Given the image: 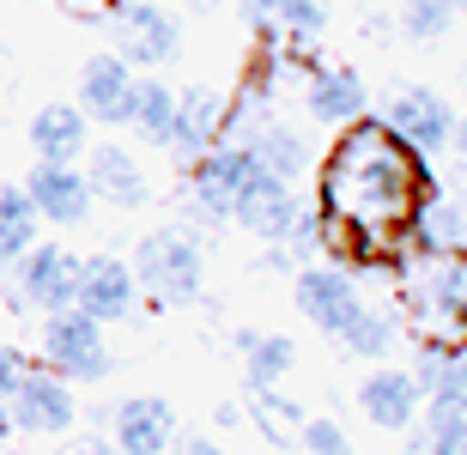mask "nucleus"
Masks as SVG:
<instances>
[{
	"label": "nucleus",
	"instance_id": "1",
	"mask_svg": "<svg viewBox=\"0 0 467 455\" xmlns=\"http://www.w3.org/2000/svg\"><path fill=\"white\" fill-rule=\"evenodd\" d=\"M431 194L425 158L389 134L382 122H352L322 158L316 176V231L340 262H382L413 243V219Z\"/></svg>",
	"mask_w": 467,
	"mask_h": 455
},
{
	"label": "nucleus",
	"instance_id": "2",
	"mask_svg": "<svg viewBox=\"0 0 467 455\" xmlns=\"http://www.w3.org/2000/svg\"><path fill=\"white\" fill-rule=\"evenodd\" d=\"M395 304L431 352H467V249H400Z\"/></svg>",
	"mask_w": 467,
	"mask_h": 455
},
{
	"label": "nucleus",
	"instance_id": "3",
	"mask_svg": "<svg viewBox=\"0 0 467 455\" xmlns=\"http://www.w3.org/2000/svg\"><path fill=\"white\" fill-rule=\"evenodd\" d=\"M134 280L152 304H189L201 298V243L189 231H152L134 249Z\"/></svg>",
	"mask_w": 467,
	"mask_h": 455
},
{
	"label": "nucleus",
	"instance_id": "4",
	"mask_svg": "<svg viewBox=\"0 0 467 455\" xmlns=\"http://www.w3.org/2000/svg\"><path fill=\"white\" fill-rule=\"evenodd\" d=\"M261 176V152L249 140H225L213 146L201 164L189 171V212L194 219H231L243 201V189Z\"/></svg>",
	"mask_w": 467,
	"mask_h": 455
},
{
	"label": "nucleus",
	"instance_id": "5",
	"mask_svg": "<svg viewBox=\"0 0 467 455\" xmlns=\"http://www.w3.org/2000/svg\"><path fill=\"white\" fill-rule=\"evenodd\" d=\"M43 365L67 383H98L109 377V352H104V322L86 310H55L43 322Z\"/></svg>",
	"mask_w": 467,
	"mask_h": 455
},
{
	"label": "nucleus",
	"instance_id": "6",
	"mask_svg": "<svg viewBox=\"0 0 467 455\" xmlns=\"http://www.w3.org/2000/svg\"><path fill=\"white\" fill-rule=\"evenodd\" d=\"M0 419L13 425V431H25V438H61V431L79 419V407H73L67 377H55L49 365H31L18 377V388L6 395Z\"/></svg>",
	"mask_w": 467,
	"mask_h": 455
},
{
	"label": "nucleus",
	"instance_id": "7",
	"mask_svg": "<svg viewBox=\"0 0 467 455\" xmlns=\"http://www.w3.org/2000/svg\"><path fill=\"white\" fill-rule=\"evenodd\" d=\"M382 128H389V134H395L407 152L437 158L443 146L455 140L462 116L450 109V98H437V91H425V86H407V91H395V98H389V109H382Z\"/></svg>",
	"mask_w": 467,
	"mask_h": 455
},
{
	"label": "nucleus",
	"instance_id": "8",
	"mask_svg": "<svg viewBox=\"0 0 467 455\" xmlns=\"http://www.w3.org/2000/svg\"><path fill=\"white\" fill-rule=\"evenodd\" d=\"M249 237H261V243H292L297 231H304V207H297V194L285 176H274L267 164H261V176L243 189L237 212H231Z\"/></svg>",
	"mask_w": 467,
	"mask_h": 455
},
{
	"label": "nucleus",
	"instance_id": "9",
	"mask_svg": "<svg viewBox=\"0 0 467 455\" xmlns=\"http://www.w3.org/2000/svg\"><path fill=\"white\" fill-rule=\"evenodd\" d=\"M292 292H297V310L310 315V322H316L322 334H334V340H340V334H347L352 322L364 315L358 280H352L347 267H334V262H322V267H304Z\"/></svg>",
	"mask_w": 467,
	"mask_h": 455
},
{
	"label": "nucleus",
	"instance_id": "10",
	"mask_svg": "<svg viewBox=\"0 0 467 455\" xmlns=\"http://www.w3.org/2000/svg\"><path fill=\"white\" fill-rule=\"evenodd\" d=\"M79 255H67L61 243H36L25 262H18V298L36 304V310H73L79 304Z\"/></svg>",
	"mask_w": 467,
	"mask_h": 455
},
{
	"label": "nucleus",
	"instance_id": "11",
	"mask_svg": "<svg viewBox=\"0 0 467 455\" xmlns=\"http://www.w3.org/2000/svg\"><path fill=\"white\" fill-rule=\"evenodd\" d=\"M109 18H116V31H121V61L164 67V61H176V49H182L176 18L164 13V6H152V0H128V6H116Z\"/></svg>",
	"mask_w": 467,
	"mask_h": 455
},
{
	"label": "nucleus",
	"instance_id": "12",
	"mask_svg": "<svg viewBox=\"0 0 467 455\" xmlns=\"http://www.w3.org/2000/svg\"><path fill=\"white\" fill-rule=\"evenodd\" d=\"M358 407H364V419L377 425V431H413L419 413H425V388H419L413 370L382 365V370H370V377H364Z\"/></svg>",
	"mask_w": 467,
	"mask_h": 455
},
{
	"label": "nucleus",
	"instance_id": "13",
	"mask_svg": "<svg viewBox=\"0 0 467 455\" xmlns=\"http://www.w3.org/2000/svg\"><path fill=\"white\" fill-rule=\"evenodd\" d=\"M225 116H231V98L194 86V91H176V128H171V152L201 164L213 146H225Z\"/></svg>",
	"mask_w": 467,
	"mask_h": 455
},
{
	"label": "nucleus",
	"instance_id": "14",
	"mask_svg": "<svg viewBox=\"0 0 467 455\" xmlns=\"http://www.w3.org/2000/svg\"><path fill=\"white\" fill-rule=\"evenodd\" d=\"M134 91H140V73L121 55H91L86 73H79V109L98 116V122H128L134 116Z\"/></svg>",
	"mask_w": 467,
	"mask_h": 455
},
{
	"label": "nucleus",
	"instance_id": "15",
	"mask_svg": "<svg viewBox=\"0 0 467 455\" xmlns=\"http://www.w3.org/2000/svg\"><path fill=\"white\" fill-rule=\"evenodd\" d=\"M25 194H31L36 219H55V225H79V219H91V182L79 164H36L31 182H25Z\"/></svg>",
	"mask_w": 467,
	"mask_h": 455
},
{
	"label": "nucleus",
	"instance_id": "16",
	"mask_svg": "<svg viewBox=\"0 0 467 455\" xmlns=\"http://www.w3.org/2000/svg\"><path fill=\"white\" fill-rule=\"evenodd\" d=\"M140 304V280L128 262H109V255H91L79 267V304L73 310L98 315V322H121V315Z\"/></svg>",
	"mask_w": 467,
	"mask_h": 455
},
{
	"label": "nucleus",
	"instance_id": "17",
	"mask_svg": "<svg viewBox=\"0 0 467 455\" xmlns=\"http://www.w3.org/2000/svg\"><path fill=\"white\" fill-rule=\"evenodd\" d=\"M116 450L121 455H171L176 450V419L171 401L158 395H134L116 407Z\"/></svg>",
	"mask_w": 467,
	"mask_h": 455
},
{
	"label": "nucleus",
	"instance_id": "18",
	"mask_svg": "<svg viewBox=\"0 0 467 455\" xmlns=\"http://www.w3.org/2000/svg\"><path fill=\"white\" fill-rule=\"evenodd\" d=\"M304 98H310V116L328 128H352L370 116V91H364V79L352 67H316Z\"/></svg>",
	"mask_w": 467,
	"mask_h": 455
},
{
	"label": "nucleus",
	"instance_id": "19",
	"mask_svg": "<svg viewBox=\"0 0 467 455\" xmlns=\"http://www.w3.org/2000/svg\"><path fill=\"white\" fill-rule=\"evenodd\" d=\"M91 116L79 104H43L31 116V152L36 164H73V158L91 146Z\"/></svg>",
	"mask_w": 467,
	"mask_h": 455
},
{
	"label": "nucleus",
	"instance_id": "20",
	"mask_svg": "<svg viewBox=\"0 0 467 455\" xmlns=\"http://www.w3.org/2000/svg\"><path fill=\"white\" fill-rule=\"evenodd\" d=\"M86 182L109 207H146V194H152V182H146V171H140V158L128 152V146H98Z\"/></svg>",
	"mask_w": 467,
	"mask_h": 455
},
{
	"label": "nucleus",
	"instance_id": "21",
	"mask_svg": "<svg viewBox=\"0 0 467 455\" xmlns=\"http://www.w3.org/2000/svg\"><path fill=\"white\" fill-rule=\"evenodd\" d=\"M413 249H467V201L455 194H425L413 219Z\"/></svg>",
	"mask_w": 467,
	"mask_h": 455
},
{
	"label": "nucleus",
	"instance_id": "22",
	"mask_svg": "<svg viewBox=\"0 0 467 455\" xmlns=\"http://www.w3.org/2000/svg\"><path fill=\"white\" fill-rule=\"evenodd\" d=\"M413 377H419V388H425L431 407H450V413L467 419V352H431L425 346Z\"/></svg>",
	"mask_w": 467,
	"mask_h": 455
},
{
	"label": "nucleus",
	"instance_id": "23",
	"mask_svg": "<svg viewBox=\"0 0 467 455\" xmlns=\"http://www.w3.org/2000/svg\"><path fill=\"white\" fill-rule=\"evenodd\" d=\"M237 346H243V370H249L255 388H279L297 365V346L285 334H237Z\"/></svg>",
	"mask_w": 467,
	"mask_h": 455
},
{
	"label": "nucleus",
	"instance_id": "24",
	"mask_svg": "<svg viewBox=\"0 0 467 455\" xmlns=\"http://www.w3.org/2000/svg\"><path fill=\"white\" fill-rule=\"evenodd\" d=\"M36 207L25 189H0V267H18L36 249Z\"/></svg>",
	"mask_w": 467,
	"mask_h": 455
},
{
	"label": "nucleus",
	"instance_id": "25",
	"mask_svg": "<svg viewBox=\"0 0 467 455\" xmlns=\"http://www.w3.org/2000/svg\"><path fill=\"white\" fill-rule=\"evenodd\" d=\"M128 128H134L140 140H152V146H171V128H176V91H171V86H158V79H140Z\"/></svg>",
	"mask_w": 467,
	"mask_h": 455
},
{
	"label": "nucleus",
	"instance_id": "26",
	"mask_svg": "<svg viewBox=\"0 0 467 455\" xmlns=\"http://www.w3.org/2000/svg\"><path fill=\"white\" fill-rule=\"evenodd\" d=\"M255 413H249V419H255V431L261 438H274V443H297V431H304V413H297V401H285V395H279V388H255Z\"/></svg>",
	"mask_w": 467,
	"mask_h": 455
},
{
	"label": "nucleus",
	"instance_id": "27",
	"mask_svg": "<svg viewBox=\"0 0 467 455\" xmlns=\"http://www.w3.org/2000/svg\"><path fill=\"white\" fill-rule=\"evenodd\" d=\"M455 0H407L400 6V36H413V43H437V36H450L455 25Z\"/></svg>",
	"mask_w": 467,
	"mask_h": 455
},
{
	"label": "nucleus",
	"instance_id": "28",
	"mask_svg": "<svg viewBox=\"0 0 467 455\" xmlns=\"http://www.w3.org/2000/svg\"><path fill=\"white\" fill-rule=\"evenodd\" d=\"M340 346H347L352 358H382V352L395 346V322H389L382 310H370V304H364V315L352 322L347 334H340Z\"/></svg>",
	"mask_w": 467,
	"mask_h": 455
},
{
	"label": "nucleus",
	"instance_id": "29",
	"mask_svg": "<svg viewBox=\"0 0 467 455\" xmlns=\"http://www.w3.org/2000/svg\"><path fill=\"white\" fill-rule=\"evenodd\" d=\"M328 18H334V0H279V36H292V43L322 36Z\"/></svg>",
	"mask_w": 467,
	"mask_h": 455
},
{
	"label": "nucleus",
	"instance_id": "30",
	"mask_svg": "<svg viewBox=\"0 0 467 455\" xmlns=\"http://www.w3.org/2000/svg\"><path fill=\"white\" fill-rule=\"evenodd\" d=\"M249 146H255L261 164H267L274 176H285V182H292V176L304 171V140H297V134H285V128H261V134H255Z\"/></svg>",
	"mask_w": 467,
	"mask_h": 455
},
{
	"label": "nucleus",
	"instance_id": "31",
	"mask_svg": "<svg viewBox=\"0 0 467 455\" xmlns=\"http://www.w3.org/2000/svg\"><path fill=\"white\" fill-rule=\"evenodd\" d=\"M419 419H425V443H437V450H450V455H467V419H462V413L425 401Z\"/></svg>",
	"mask_w": 467,
	"mask_h": 455
},
{
	"label": "nucleus",
	"instance_id": "32",
	"mask_svg": "<svg viewBox=\"0 0 467 455\" xmlns=\"http://www.w3.org/2000/svg\"><path fill=\"white\" fill-rule=\"evenodd\" d=\"M297 443H304V455H352L347 431L334 419H304V431H297Z\"/></svg>",
	"mask_w": 467,
	"mask_h": 455
},
{
	"label": "nucleus",
	"instance_id": "33",
	"mask_svg": "<svg viewBox=\"0 0 467 455\" xmlns=\"http://www.w3.org/2000/svg\"><path fill=\"white\" fill-rule=\"evenodd\" d=\"M237 13L255 25V31H279V0H237Z\"/></svg>",
	"mask_w": 467,
	"mask_h": 455
},
{
	"label": "nucleus",
	"instance_id": "34",
	"mask_svg": "<svg viewBox=\"0 0 467 455\" xmlns=\"http://www.w3.org/2000/svg\"><path fill=\"white\" fill-rule=\"evenodd\" d=\"M25 370H31V365H25L13 346H0V401H6V395L18 388V377H25Z\"/></svg>",
	"mask_w": 467,
	"mask_h": 455
},
{
	"label": "nucleus",
	"instance_id": "35",
	"mask_svg": "<svg viewBox=\"0 0 467 455\" xmlns=\"http://www.w3.org/2000/svg\"><path fill=\"white\" fill-rule=\"evenodd\" d=\"M67 13H79V18H98V13H116V0H61Z\"/></svg>",
	"mask_w": 467,
	"mask_h": 455
},
{
	"label": "nucleus",
	"instance_id": "36",
	"mask_svg": "<svg viewBox=\"0 0 467 455\" xmlns=\"http://www.w3.org/2000/svg\"><path fill=\"white\" fill-rule=\"evenodd\" d=\"M176 455H225V450L207 443V438H182V443H176Z\"/></svg>",
	"mask_w": 467,
	"mask_h": 455
},
{
	"label": "nucleus",
	"instance_id": "37",
	"mask_svg": "<svg viewBox=\"0 0 467 455\" xmlns=\"http://www.w3.org/2000/svg\"><path fill=\"white\" fill-rule=\"evenodd\" d=\"M455 146H462V152H467V116H462V128H455Z\"/></svg>",
	"mask_w": 467,
	"mask_h": 455
},
{
	"label": "nucleus",
	"instance_id": "38",
	"mask_svg": "<svg viewBox=\"0 0 467 455\" xmlns=\"http://www.w3.org/2000/svg\"><path fill=\"white\" fill-rule=\"evenodd\" d=\"M419 455H450V450H437V443H419Z\"/></svg>",
	"mask_w": 467,
	"mask_h": 455
}]
</instances>
